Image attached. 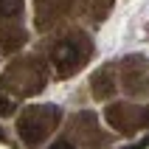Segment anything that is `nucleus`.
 Returning a JSON list of instances; mask_svg holds the SVG:
<instances>
[{
    "mask_svg": "<svg viewBox=\"0 0 149 149\" xmlns=\"http://www.w3.org/2000/svg\"><path fill=\"white\" fill-rule=\"evenodd\" d=\"M59 124V107L54 104H42V107H25L20 121H17V132L23 138V143L37 146L54 132V127Z\"/></svg>",
    "mask_w": 149,
    "mask_h": 149,
    "instance_id": "1",
    "label": "nucleus"
},
{
    "mask_svg": "<svg viewBox=\"0 0 149 149\" xmlns=\"http://www.w3.org/2000/svg\"><path fill=\"white\" fill-rule=\"evenodd\" d=\"M84 42V40H82ZM79 40H62L54 45V51H51V59H54V68H56V73L65 79V76L76 73L79 70V65H82L84 59H87V54H90V48L87 45H82Z\"/></svg>",
    "mask_w": 149,
    "mask_h": 149,
    "instance_id": "2",
    "label": "nucleus"
},
{
    "mask_svg": "<svg viewBox=\"0 0 149 149\" xmlns=\"http://www.w3.org/2000/svg\"><path fill=\"white\" fill-rule=\"evenodd\" d=\"M107 121L118 132H132V130H141L146 124V110L135 107V104H113L107 110Z\"/></svg>",
    "mask_w": 149,
    "mask_h": 149,
    "instance_id": "3",
    "label": "nucleus"
},
{
    "mask_svg": "<svg viewBox=\"0 0 149 149\" xmlns=\"http://www.w3.org/2000/svg\"><path fill=\"white\" fill-rule=\"evenodd\" d=\"M113 90H116V87H113L110 73H104V70H101V73L96 76V96H99V99H104V96H110Z\"/></svg>",
    "mask_w": 149,
    "mask_h": 149,
    "instance_id": "4",
    "label": "nucleus"
},
{
    "mask_svg": "<svg viewBox=\"0 0 149 149\" xmlns=\"http://www.w3.org/2000/svg\"><path fill=\"white\" fill-rule=\"evenodd\" d=\"M23 8V0H0V17H14L20 14Z\"/></svg>",
    "mask_w": 149,
    "mask_h": 149,
    "instance_id": "5",
    "label": "nucleus"
},
{
    "mask_svg": "<svg viewBox=\"0 0 149 149\" xmlns=\"http://www.w3.org/2000/svg\"><path fill=\"white\" fill-rule=\"evenodd\" d=\"M11 113H14V101L0 93V116H11Z\"/></svg>",
    "mask_w": 149,
    "mask_h": 149,
    "instance_id": "6",
    "label": "nucleus"
},
{
    "mask_svg": "<svg viewBox=\"0 0 149 149\" xmlns=\"http://www.w3.org/2000/svg\"><path fill=\"white\" fill-rule=\"evenodd\" d=\"M51 149H73V146H70V143H68V141H59V143H54V146H51Z\"/></svg>",
    "mask_w": 149,
    "mask_h": 149,
    "instance_id": "7",
    "label": "nucleus"
},
{
    "mask_svg": "<svg viewBox=\"0 0 149 149\" xmlns=\"http://www.w3.org/2000/svg\"><path fill=\"white\" fill-rule=\"evenodd\" d=\"M0 141H3V132H0Z\"/></svg>",
    "mask_w": 149,
    "mask_h": 149,
    "instance_id": "8",
    "label": "nucleus"
}]
</instances>
